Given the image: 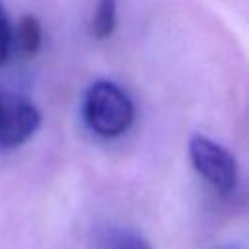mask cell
<instances>
[{
	"mask_svg": "<svg viewBox=\"0 0 249 249\" xmlns=\"http://www.w3.org/2000/svg\"><path fill=\"white\" fill-rule=\"evenodd\" d=\"M216 249H239V247H237V245H231V243H230V245H222V247H216Z\"/></svg>",
	"mask_w": 249,
	"mask_h": 249,
	"instance_id": "cell-8",
	"label": "cell"
},
{
	"mask_svg": "<svg viewBox=\"0 0 249 249\" xmlns=\"http://www.w3.org/2000/svg\"><path fill=\"white\" fill-rule=\"evenodd\" d=\"M41 126V113L27 97L0 89V150L25 144Z\"/></svg>",
	"mask_w": 249,
	"mask_h": 249,
	"instance_id": "cell-3",
	"label": "cell"
},
{
	"mask_svg": "<svg viewBox=\"0 0 249 249\" xmlns=\"http://www.w3.org/2000/svg\"><path fill=\"white\" fill-rule=\"evenodd\" d=\"M14 49V27L8 18V12L4 4L0 2V66L6 64Z\"/></svg>",
	"mask_w": 249,
	"mask_h": 249,
	"instance_id": "cell-6",
	"label": "cell"
},
{
	"mask_svg": "<svg viewBox=\"0 0 249 249\" xmlns=\"http://www.w3.org/2000/svg\"><path fill=\"white\" fill-rule=\"evenodd\" d=\"M86 126L101 138H117L134 123V103L130 95L111 80L93 82L82 103Z\"/></svg>",
	"mask_w": 249,
	"mask_h": 249,
	"instance_id": "cell-1",
	"label": "cell"
},
{
	"mask_svg": "<svg viewBox=\"0 0 249 249\" xmlns=\"http://www.w3.org/2000/svg\"><path fill=\"white\" fill-rule=\"evenodd\" d=\"M14 45L25 56H35L43 45V25L37 16L25 14L14 27Z\"/></svg>",
	"mask_w": 249,
	"mask_h": 249,
	"instance_id": "cell-4",
	"label": "cell"
},
{
	"mask_svg": "<svg viewBox=\"0 0 249 249\" xmlns=\"http://www.w3.org/2000/svg\"><path fill=\"white\" fill-rule=\"evenodd\" d=\"M189 158L196 173L218 193L231 195L239 187V167L228 148L216 140L193 134L189 140Z\"/></svg>",
	"mask_w": 249,
	"mask_h": 249,
	"instance_id": "cell-2",
	"label": "cell"
},
{
	"mask_svg": "<svg viewBox=\"0 0 249 249\" xmlns=\"http://www.w3.org/2000/svg\"><path fill=\"white\" fill-rule=\"evenodd\" d=\"M111 249H152V245L140 233L121 230L111 237Z\"/></svg>",
	"mask_w": 249,
	"mask_h": 249,
	"instance_id": "cell-7",
	"label": "cell"
},
{
	"mask_svg": "<svg viewBox=\"0 0 249 249\" xmlns=\"http://www.w3.org/2000/svg\"><path fill=\"white\" fill-rule=\"evenodd\" d=\"M117 29V0H97L91 18V33L97 39H107Z\"/></svg>",
	"mask_w": 249,
	"mask_h": 249,
	"instance_id": "cell-5",
	"label": "cell"
}]
</instances>
